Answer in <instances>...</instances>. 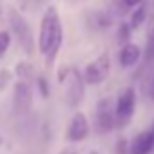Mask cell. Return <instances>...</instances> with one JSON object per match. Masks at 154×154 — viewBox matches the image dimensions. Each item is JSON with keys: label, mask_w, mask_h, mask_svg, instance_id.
I'll list each match as a JSON object with an SVG mask.
<instances>
[{"label": "cell", "mask_w": 154, "mask_h": 154, "mask_svg": "<svg viewBox=\"0 0 154 154\" xmlns=\"http://www.w3.org/2000/svg\"><path fill=\"white\" fill-rule=\"evenodd\" d=\"M96 123H98V131L100 132H107L112 127H116V122H114V105L111 103V100H102L98 103Z\"/></svg>", "instance_id": "obj_8"}, {"label": "cell", "mask_w": 154, "mask_h": 154, "mask_svg": "<svg viewBox=\"0 0 154 154\" xmlns=\"http://www.w3.org/2000/svg\"><path fill=\"white\" fill-rule=\"evenodd\" d=\"M63 42V27L62 20L58 15V9L54 6L47 8L42 22H40V31H38V51L44 54L45 63L51 67L56 60V54L62 47Z\"/></svg>", "instance_id": "obj_1"}, {"label": "cell", "mask_w": 154, "mask_h": 154, "mask_svg": "<svg viewBox=\"0 0 154 154\" xmlns=\"http://www.w3.org/2000/svg\"><path fill=\"white\" fill-rule=\"evenodd\" d=\"M8 22H9V27H11L9 33L17 38V42L22 47V51L26 54H33L36 44H35V33H33L31 24L17 9H9L8 11Z\"/></svg>", "instance_id": "obj_2"}, {"label": "cell", "mask_w": 154, "mask_h": 154, "mask_svg": "<svg viewBox=\"0 0 154 154\" xmlns=\"http://www.w3.org/2000/svg\"><path fill=\"white\" fill-rule=\"evenodd\" d=\"M93 154H94V152H93Z\"/></svg>", "instance_id": "obj_20"}, {"label": "cell", "mask_w": 154, "mask_h": 154, "mask_svg": "<svg viewBox=\"0 0 154 154\" xmlns=\"http://www.w3.org/2000/svg\"><path fill=\"white\" fill-rule=\"evenodd\" d=\"M143 2V0H123V4L127 6V8H134V6H140Z\"/></svg>", "instance_id": "obj_16"}, {"label": "cell", "mask_w": 154, "mask_h": 154, "mask_svg": "<svg viewBox=\"0 0 154 154\" xmlns=\"http://www.w3.org/2000/svg\"><path fill=\"white\" fill-rule=\"evenodd\" d=\"M36 87H38V91H40L42 98H49V93H51V89H49L47 78H44V76H38V78H36Z\"/></svg>", "instance_id": "obj_15"}, {"label": "cell", "mask_w": 154, "mask_h": 154, "mask_svg": "<svg viewBox=\"0 0 154 154\" xmlns=\"http://www.w3.org/2000/svg\"><path fill=\"white\" fill-rule=\"evenodd\" d=\"M60 154H76V150H74V149H65V150H62Z\"/></svg>", "instance_id": "obj_17"}, {"label": "cell", "mask_w": 154, "mask_h": 154, "mask_svg": "<svg viewBox=\"0 0 154 154\" xmlns=\"http://www.w3.org/2000/svg\"><path fill=\"white\" fill-rule=\"evenodd\" d=\"M33 107V89L27 82H17L13 87V112L18 118L29 114Z\"/></svg>", "instance_id": "obj_4"}, {"label": "cell", "mask_w": 154, "mask_h": 154, "mask_svg": "<svg viewBox=\"0 0 154 154\" xmlns=\"http://www.w3.org/2000/svg\"><path fill=\"white\" fill-rule=\"evenodd\" d=\"M84 87H85V82L80 76L78 69H65V100H67V105L71 109L78 107L80 102L84 100Z\"/></svg>", "instance_id": "obj_3"}, {"label": "cell", "mask_w": 154, "mask_h": 154, "mask_svg": "<svg viewBox=\"0 0 154 154\" xmlns=\"http://www.w3.org/2000/svg\"><path fill=\"white\" fill-rule=\"evenodd\" d=\"M15 74L18 76L20 82H27V84H29V80L35 76V71H33L31 63H27V62H18L17 67H15Z\"/></svg>", "instance_id": "obj_11"}, {"label": "cell", "mask_w": 154, "mask_h": 154, "mask_svg": "<svg viewBox=\"0 0 154 154\" xmlns=\"http://www.w3.org/2000/svg\"><path fill=\"white\" fill-rule=\"evenodd\" d=\"M109 71H111V62H109V54L103 53L102 56H98L94 62H91L87 67H85V72H84V82L85 84H91V85H96V84H102L107 76H109Z\"/></svg>", "instance_id": "obj_6"}, {"label": "cell", "mask_w": 154, "mask_h": 154, "mask_svg": "<svg viewBox=\"0 0 154 154\" xmlns=\"http://www.w3.org/2000/svg\"><path fill=\"white\" fill-rule=\"evenodd\" d=\"M9 45H11V33L8 29L0 31V56L6 54V51L9 49Z\"/></svg>", "instance_id": "obj_14"}, {"label": "cell", "mask_w": 154, "mask_h": 154, "mask_svg": "<svg viewBox=\"0 0 154 154\" xmlns=\"http://www.w3.org/2000/svg\"><path fill=\"white\" fill-rule=\"evenodd\" d=\"M0 15H2V6H0Z\"/></svg>", "instance_id": "obj_19"}, {"label": "cell", "mask_w": 154, "mask_h": 154, "mask_svg": "<svg viewBox=\"0 0 154 154\" xmlns=\"http://www.w3.org/2000/svg\"><path fill=\"white\" fill-rule=\"evenodd\" d=\"M89 136V122L84 112H74L67 127V140L72 143H80Z\"/></svg>", "instance_id": "obj_7"}, {"label": "cell", "mask_w": 154, "mask_h": 154, "mask_svg": "<svg viewBox=\"0 0 154 154\" xmlns=\"http://www.w3.org/2000/svg\"><path fill=\"white\" fill-rule=\"evenodd\" d=\"M150 93H152V98H154V78H152V87H150Z\"/></svg>", "instance_id": "obj_18"}, {"label": "cell", "mask_w": 154, "mask_h": 154, "mask_svg": "<svg viewBox=\"0 0 154 154\" xmlns=\"http://www.w3.org/2000/svg\"><path fill=\"white\" fill-rule=\"evenodd\" d=\"M145 17H147V9H145V6L138 8V9L132 13V18H131V27H132V29H138V27L145 22Z\"/></svg>", "instance_id": "obj_13"}, {"label": "cell", "mask_w": 154, "mask_h": 154, "mask_svg": "<svg viewBox=\"0 0 154 154\" xmlns=\"http://www.w3.org/2000/svg\"><path fill=\"white\" fill-rule=\"evenodd\" d=\"M147 62H154V20L149 24V35H147V49H145Z\"/></svg>", "instance_id": "obj_12"}, {"label": "cell", "mask_w": 154, "mask_h": 154, "mask_svg": "<svg viewBox=\"0 0 154 154\" xmlns=\"http://www.w3.org/2000/svg\"><path fill=\"white\" fill-rule=\"evenodd\" d=\"M141 56V51L136 44H125L120 51V63L122 67H132Z\"/></svg>", "instance_id": "obj_10"}, {"label": "cell", "mask_w": 154, "mask_h": 154, "mask_svg": "<svg viewBox=\"0 0 154 154\" xmlns=\"http://www.w3.org/2000/svg\"><path fill=\"white\" fill-rule=\"evenodd\" d=\"M152 149H154V125L149 131H143L134 138L129 152L131 154H149Z\"/></svg>", "instance_id": "obj_9"}, {"label": "cell", "mask_w": 154, "mask_h": 154, "mask_svg": "<svg viewBox=\"0 0 154 154\" xmlns=\"http://www.w3.org/2000/svg\"><path fill=\"white\" fill-rule=\"evenodd\" d=\"M134 107H136V93H134L132 87H127L118 96V100L114 103V122H116V125L123 127L132 118Z\"/></svg>", "instance_id": "obj_5"}]
</instances>
